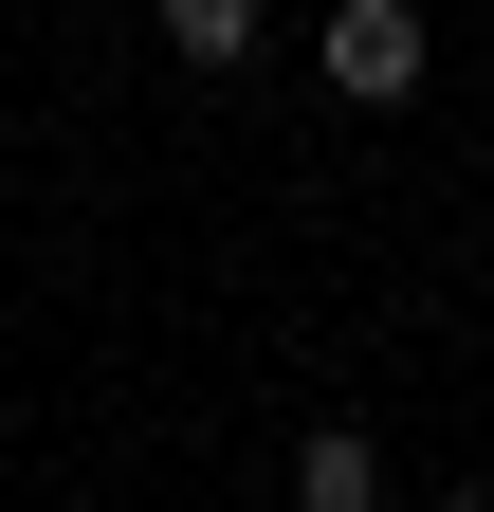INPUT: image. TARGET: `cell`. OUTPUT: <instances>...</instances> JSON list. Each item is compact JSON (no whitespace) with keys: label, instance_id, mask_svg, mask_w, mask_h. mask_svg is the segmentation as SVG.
Wrapping results in <instances>:
<instances>
[{"label":"cell","instance_id":"cell-1","mask_svg":"<svg viewBox=\"0 0 494 512\" xmlns=\"http://www.w3.org/2000/svg\"><path fill=\"white\" fill-rule=\"evenodd\" d=\"M421 55H440V37H421V0H330V92H348V110H403Z\"/></svg>","mask_w":494,"mask_h":512},{"label":"cell","instance_id":"cell-2","mask_svg":"<svg viewBox=\"0 0 494 512\" xmlns=\"http://www.w3.org/2000/svg\"><path fill=\"white\" fill-rule=\"evenodd\" d=\"M147 19H165V55H183V74H238L275 0H147Z\"/></svg>","mask_w":494,"mask_h":512},{"label":"cell","instance_id":"cell-3","mask_svg":"<svg viewBox=\"0 0 494 512\" xmlns=\"http://www.w3.org/2000/svg\"><path fill=\"white\" fill-rule=\"evenodd\" d=\"M293 494H312V512H366V494H385V458H366L348 421H312V439H293Z\"/></svg>","mask_w":494,"mask_h":512}]
</instances>
